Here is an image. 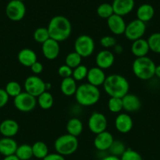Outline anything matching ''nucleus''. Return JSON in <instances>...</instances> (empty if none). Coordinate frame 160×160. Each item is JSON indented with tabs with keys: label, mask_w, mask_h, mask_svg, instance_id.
<instances>
[{
	"label": "nucleus",
	"mask_w": 160,
	"mask_h": 160,
	"mask_svg": "<svg viewBox=\"0 0 160 160\" xmlns=\"http://www.w3.org/2000/svg\"><path fill=\"white\" fill-rule=\"evenodd\" d=\"M47 30L50 38L58 42H64L67 40L72 34V23L70 20L64 16H55L49 22Z\"/></svg>",
	"instance_id": "1"
},
{
	"label": "nucleus",
	"mask_w": 160,
	"mask_h": 160,
	"mask_svg": "<svg viewBox=\"0 0 160 160\" xmlns=\"http://www.w3.org/2000/svg\"><path fill=\"white\" fill-rule=\"evenodd\" d=\"M103 88L107 95L110 97L122 98L129 93L130 84L122 75L113 73L107 76Z\"/></svg>",
	"instance_id": "2"
},
{
	"label": "nucleus",
	"mask_w": 160,
	"mask_h": 160,
	"mask_svg": "<svg viewBox=\"0 0 160 160\" xmlns=\"http://www.w3.org/2000/svg\"><path fill=\"white\" fill-rule=\"evenodd\" d=\"M75 97L80 106L87 107L98 102L100 98V92L99 88L89 83H84L78 86Z\"/></svg>",
	"instance_id": "3"
},
{
	"label": "nucleus",
	"mask_w": 160,
	"mask_h": 160,
	"mask_svg": "<svg viewBox=\"0 0 160 160\" xmlns=\"http://www.w3.org/2000/svg\"><path fill=\"white\" fill-rule=\"evenodd\" d=\"M155 62L147 56L136 58L132 65L133 73L136 78L141 81H147L155 76Z\"/></svg>",
	"instance_id": "4"
},
{
	"label": "nucleus",
	"mask_w": 160,
	"mask_h": 160,
	"mask_svg": "<svg viewBox=\"0 0 160 160\" xmlns=\"http://www.w3.org/2000/svg\"><path fill=\"white\" fill-rule=\"evenodd\" d=\"M78 148V138L68 134L59 136L54 142V148L56 152L63 156L74 154Z\"/></svg>",
	"instance_id": "5"
},
{
	"label": "nucleus",
	"mask_w": 160,
	"mask_h": 160,
	"mask_svg": "<svg viewBox=\"0 0 160 160\" xmlns=\"http://www.w3.org/2000/svg\"><path fill=\"white\" fill-rule=\"evenodd\" d=\"M75 52L82 58H87L92 56L95 50V42L92 37L87 34L79 35L74 43Z\"/></svg>",
	"instance_id": "6"
},
{
	"label": "nucleus",
	"mask_w": 160,
	"mask_h": 160,
	"mask_svg": "<svg viewBox=\"0 0 160 160\" xmlns=\"http://www.w3.org/2000/svg\"><path fill=\"white\" fill-rule=\"evenodd\" d=\"M24 92L32 96L39 97L45 91V82L37 75H31L28 77L24 84Z\"/></svg>",
	"instance_id": "7"
},
{
	"label": "nucleus",
	"mask_w": 160,
	"mask_h": 160,
	"mask_svg": "<svg viewBox=\"0 0 160 160\" xmlns=\"http://www.w3.org/2000/svg\"><path fill=\"white\" fill-rule=\"evenodd\" d=\"M13 104L17 110L22 112H29L35 108L37 99L35 97L27 92H22L20 95L14 98Z\"/></svg>",
	"instance_id": "8"
},
{
	"label": "nucleus",
	"mask_w": 160,
	"mask_h": 160,
	"mask_svg": "<svg viewBox=\"0 0 160 160\" xmlns=\"http://www.w3.org/2000/svg\"><path fill=\"white\" fill-rule=\"evenodd\" d=\"M145 32V23L136 19L127 23L124 34L128 40L134 42L140 38H143V36L144 35Z\"/></svg>",
	"instance_id": "9"
},
{
	"label": "nucleus",
	"mask_w": 160,
	"mask_h": 160,
	"mask_svg": "<svg viewBox=\"0 0 160 160\" xmlns=\"http://www.w3.org/2000/svg\"><path fill=\"white\" fill-rule=\"evenodd\" d=\"M6 14L12 21H20L23 20L26 14V6L24 2L10 0L6 5Z\"/></svg>",
	"instance_id": "10"
},
{
	"label": "nucleus",
	"mask_w": 160,
	"mask_h": 160,
	"mask_svg": "<svg viewBox=\"0 0 160 160\" xmlns=\"http://www.w3.org/2000/svg\"><path fill=\"white\" fill-rule=\"evenodd\" d=\"M88 128L93 134H98L107 130L108 120L106 117L101 112H94L89 117Z\"/></svg>",
	"instance_id": "11"
},
{
	"label": "nucleus",
	"mask_w": 160,
	"mask_h": 160,
	"mask_svg": "<svg viewBox=\"0 0 160 160\" xmlns=\"http://www.w3.org/2000/svg\"><path fill=\"white\" fill-rule=\"evenodd\" d=\"M133 121L130 115L126 112L118 114L115 120V128L121 134H127L133 129Z\"/></svg>",
	"instance_id": "12"
},
{
	"label": "nucleus",
	"mask_w": 160,
	"mask_h": 160,
	"mask_svg": "<svg viewBox=\"0 0 160 160\" xmlns=\"http://www.w3.org/2000/svg\"><path fill=\"white\" fill-rule=\"evenodd\" d=\"M113 135L108 131H105L104 132L96 134V137L93 140V145L96 149L100 152L108 151L111 145L114 142Z\"/></svg>",
	"instance_id": "13"
},
{
	"label": "nucleus",
	"mask_w": 160,
	"mask_h": 160,
	"mask_svg": "<svg viewBox=\"0 0 160 160\" xmlns=\"http://www.w3.org/2000/svg\"><path fill=\"white\" fill-rule=\"evenodd\" d=\"M97 67L102 70L111 68L115 62V56L110 50L104 49L99 52L95 58Z\"/></svg>",
	"instance_id": "14"
},
{
	"label": "nucleus",
	"mask_w": 160,
	"mask_h": 160,
	"mask_svg": "<svg viewBox=\"0 0 160 160\" xmlns=\"http://www.w3.org/2000/svg\"><path fill=\"white\" fill-rule=\"evenodd\" d=\"M107 24L111 32L115 35H122L125 33L126 23L121 16L113 14L107 20Z\"/></svg>",
	"instance_id": "15"
},
{
	"label": "nucleus",
	"mask_w": 160,
	"mask_h": 160,
	"mask_svg": "<svg viewBox=\"0 0 160 160\" xmlns=\"http://www.w3.org/2000/svg\"><path fill=\"white\" fill-rule=\"evenodd\" d=\"M60 44L56 41L50 38L42 45V52L48 60L56 59L60 54Z\"/></svg>",
	"instance_id": "16"
},
{
	"label": "nucleus",
	"mask_w": 160,
	"mask_h": 160,
	"mask_svg": "<svg viewBox=\"0 0 160 160\" xmlns=\"http://www.w3.org/2000/svg\"><path fill=\"white\" fill-rule=\"evenodd\" d=\"M111 6L114 14L123 17L133 11L134 8V0H113Z\"/></svg>",
	"instance_id": "17"
},
{
	"label": "nucleus",
	"mask_w": 160,
	"mask_h": 160,
	"mask_svg": "<svg viewBox=\"0 0 160 160\" xmlns=\"http://www.w3.org/2000/svg\"><path fill=\"white\" fill-rule=\"evenodd\" d=\"M107 76L105 75L104 70L99 67H95L89 69L87 73V83L98 88L99 86L103 85Z\"/></svg>",
	"instance_id": "18"
},
{
	"label": "nucleus",
	"mask_w": 160,
	"mask_h": 160,
	"mask_svg": "<svg viewBox=\"0 0 160 160\" xmlns=\"http://www.w3.org/2000/svg\"><path fill=\"white\" fill-rule=\"evenodd\" d=\"M122 100L123 110L127 112H134L139 110L141 107V102L139 97L133 94L128 93L125 95Z\"/></svg>",
	"instance_id": "19"
},
{
	"label": "nucleus",
	"mask_w": 160,
	"mask_h": 160,
	"mask_svg": "<svg viewBox=\"0 0 160 160\" xmlns=\"http://www.w3.org/2000/svg\"><path fill=\"white\" fill-rule=\"evenodd\" d=\"M19 131V124L16 120L6 119L0 123V134L6 138H12Z\"/></svg>",
	"instance_id": "20"
},
{
	"label": "nucleus",
	"mask_w": 160,
	"mask_h": 160,
	"mask_svg": "<svg viewBox=\"0 0 160 160\" xmlns=\"http://www.w3.org/2000/svg\"><path fill=\"white\" fill-rule=\"evenodd\" d=\"M17 142L12 138H3L0 139V154L5 157L15 155L17 149Z\"/></svg>",
	"instance_id": "21"
},
{
	"label": "nucleus",
	"mask_w": 160,
	"mask_h": 160,
	"mask_svg": "<svg viewBox=\"0 0 160 160\" xmlns=\"http://www.w3.org/2000/svg\"><path fill=\"white\" fill-rule=\"evenodd\" d=\"M17 59L19 62L24 67H31L37 60V55L34 50L31 48H23L17 54Z\"/></svg>",
	"instance_id": "22"
},
{
	"label": "nucleus",
	"mask_w": 160,
	"mask_h": 160,
	"mask_svg": "<svg viewBox=\"0 0 160 160\" xmlns=\"http://www.w3.org/2000/svg\"><path fill=\"white\" fill-rule=\"evenodd\" d=\"M148 43L146 39L140 38L133 42L131 45V52L136 58L147 56L149 52Z\"/></svg>",
	"instance_id": "23"
},
{
	"label": "nucleus",
	"mask_w": 160,
	"mask_h": 160,
	"mask_svg": "<svg viewBox=\"0 0 160 160\" xmlns=\"http://www.w3.org/2000/svg\"><path fill=\"white\" fill-rule=\"evenodd\" d=\"M155 15V9L153 6L150 4H142L137 8L136 10V17L137 20L146 23L153 18Z\"/></svg>",
	"instance_id": "24"
},
{
	"label": "nucleus",
	"mask_w": 160,
	"mask_h": 160,
	"mask_svg": "<svg viewBox=\"0 0 160 160\" xmlns=\"http://www.w3.org/2000/svg\"><path fill=\"white\" fill-rule=\"evenodd\" d=\"M60 88H61V91L63 95L70 97L75 95L77 88H78V85L76 84V81L71 77V78L63 79L61 81Z\"/></svg>",
	"instance_id": "25"
},
{
	"label": "nucleus",
	"mask_w": 160,
	"mask_h": 160,
	"mask_svg": "<svg viewBox=\"0 0 160 160\" xmlns=\"http://www.w3.org/2000/svg\"><path fill=\"white\" fill-rule=\"evenodd\" d=\"M67 134L74 137H78L83 131V123L78 118H71L66 124Z\"/></svg>",
	"instance_id": "26"
},
{
	"label": "nucleus",
	"mask_w": 160,
	"mask_h": 160,
	"mask_svg": "<svg viewBox=\"0 0 160 160\" xmlns=\"http://www.w3.org/2000/svg\"><path fill=\"white\" fill-rule=\"evenodd\" d=\"M32 152L33 157H35L36 159H43L47 155L49 154V148L46 144L43 142H35L32 145Z\"/></svg>",
	"instance_id": "27"
},
{
	"label": "nucleus",
	"mask_w": 160,
	"mask_h": 160,
	"mask_svg": "<svg viewBox=\"0 0 160 160\" xmlns=\"http://www.w3.org/2000/svg\"><path fill=\"white\" fill-rule=\"evenodd\" d=\"M54 103V99L51 93L49 92H44L41 94L39 97H37V105L42 109H51Z\"/></svg>",
	"instance_id": "28"
},
{
	"label": "nucleus",
	"mask_w": 160,
	"mask_h": 160,
	"mask_svg": "<svg viewBox=\"0 0 160 160\" xmlns=\"http://www.w3.org/2000/svg\"><path fill=\"white\" fill-rule=\"evenodd\" d=\"M15 156L20 160H30L33 157L31 145L28 144L18 145Z\"/></svg>",
	"instance_id": "29"
},
{
	"label": "nucleus",
	"mask_w": 160,
	"mask_h": 160,
	"mask_svg": "<svg viewBox=\"0 0 160 160\" xmlns=\"http://www.w3.org/2000/svg\"><path fill=\"white\" fill-rule=\"evenodd\" d=\"M126 147L125 145L120 140H114L112 145L108 150L109 152L110 155L114 156H117V157H121L124 152L126 150Z\"/></svg>",
	"instance_id": "30"
},
{
	"label": "nucleus",
	"mask_w": 160,
	"mask_h": 160,
	"mask_svg": "<svg viewBox=\"0 0 160 160\" xmlns=\"http://www.w3.org/2000/svg\"><path fill=\"white\" fill-rule=\"evenodd\" d=\"M147 41L150 51L160 54V33H153L149 36Z\"/></svg>",
	"instance_id": "31"
},
{
	"label": "nucleus",
	"mask_w": 160,
	"mask_h": 160,
	"mask_svg": "<svg viewBox=\"0 0 160 160\" xmlns=\"http://www.w3.org/2000/svg\"><path fill=\"white\" fill-rule=\"evenodd\" d=\"M97 14L100 18L108 20L110 17L114 14V10H113L111 4L107 2L100 4L97 9Z\"/></svg>",
	"instance_id": "32"
},
{
	"label": "nucleus",
	"mask_w": 160,
	"mask_h": 160,
	"mask_svg": "<svg viewBox=\"0 0 160 160\" xmlns=\"http://www.w3.org/2000/svg\"><path fill=\"white\" fill-rule=\"evenodd\" d=\"M82 59L83 58L78 53L74 51L67 55L64 62H65V65H67V67H69L73 70V69L76 68L77 67L81 65Z\"/></svg>",
	"instance_id": "33"
},
{
	"label": "nucleus",
	"mask_w": 160,
	"mask_h": 160,
	"mask_svg": "<svg viewBox=\"0 0 160 160\" xmlns=\"http://www.w3.org/2000/svg\"><path fill=\"white\" fill-rule=\"evenodd\" d=\"M5 91L9 97H17L22 92L21 85L15 81H11L6 84Z\"/></svg>",
	"instance_id": "34"
},
{
	"label": "nucleus",
	"mask_w": 160,
	"mask_h": 160,
	"mask_svg": "<svg viewBox=\"0 0 160 160\" xmlns=\"http://www.w3.org/2000/svg\"><path fill=\"white\" fill-rule=\"evenodd\" d=\"M108 108L112 113H120L121 111L123 110L122 98L110 97L108 102Z\"/></svg>",
	"instance_id": "35"
},
{
	"label": "nucleus",
	"mask_w": 160,
	"mask_h": 160,
	"mask_svg": "<svg viewBox=\"0 0 160 160\" xmlns=\"http://www.w3.org/2000/svg\"><path fill=\"white\" fill-rule=\"evenodd\" d=\"M33 38L36 42L40 44H43L50 39V34H49L47 28H39L33 33Z\"/></svg>",
	"instance_id": "36"
},
{
	"label": "nucleus",
	"mask_w": 160,
	"mask_h": 160,
	"mask_svg": "<svg viewBox=\"0 0 160 160\" xmlns=\"http://www.w3.org/2000/svg\"><path fill=\"white\" fill-rule=\"evenodd\" d=\"M88 70L89 69L84 65H79L76 68L73 69L72 71V78L75 80V81H81L83 80L86 79L87 77Z\"/></svg>",
	"instance_id": "37"
},
{
	"label": "nucleus",
	"mask_w": 160,
	"mask_h": 160,
	"mask_svg": "<svg viewBox=\"0 0 160 160\" xmlns=\"http://www.w3.org/2000/svg\"><path fill=\"white\" fill-rule=\"evenodd\" d=\"M121 160H143L142 156L139 152L132 148H127L124 152L123 154L121 156Z\"/></svg>",
	"instance_id": "38"
},
{
	"label": "nucleus",
	"mask_w": 160,
	"mask_h": 160,
	"mask_svg": "<svg viewBox=\"0 0 160 160\" xmlns=\"http://www.w3.org/2000/svg\"><path fill=\"white\" fill-rule=\"evenodd\" d=\"M100 45L102 47L104 48H114L115 45L117 44V40L115 37L110 35L104 36L100 38Z\"/></svg>",
	"instance_id": "39"
},
{
	"label": "nucleus",
	"mask_w": 160,
	"mask_h": 160,
	"mask_svg": "<svg viewBox=\"0 0 160 160\" xmlns=\"http://www.w3.org/2000/svg\"><path fill=\"white\" fill-rule=\"evenodd\" d=\"M72 68H70L69 67H67V65L64 64V65H61V67L58 68L57 73L61 78H62L63 79L67 78H71L72 76Z\"/></svg>",
	"instance_id": "40"
},
{
	"label": "nucleus",
	"mask_w": 160,
	"mask_h": 160,
	"mask_svg": "<svg viewBox=\"0 0 160 160\" xmlns=\"http://www.w3.org/2000/svg\"><path fill=\"white\" fill-rule=\"evenodd\" d=\"M31 72L34 73L35 75L40 74L42 71H43V65H42V62H39V61H36L35 62L32 64L30 67Z\"/></svg>",
	"instance_id": "41"
},
{
	"label": "nucleus",
	"mask_w": 160,
	"mask_h": 160,
	"mask_svg": "<svg viewBox=\"0 0 160 160\" xmlns=\"http://www.w3.org/2000/svg\"><path fill=\"white\" fill-rule=\"evenodd\" d=\"M9 96L5 89L0 88V108H3L7 104L8 101H9Z\"/></svg>",
	"instance_id": "42"
},
{
	"label": "nucleus",
	"mask_w": 160,
	"mask_h": 160,
	"mask_svg": "<svg viewBox=\"0 0 160 160\" xmlns=\"http://www.w3.org/2000/svg\"><path fill=\"white\" fill-rule=\"evenodd\" d=\"M42 160H65L64 156L58 153H49Z\"/></svg>",
	"instance_id": "43"
},
{
	"label": "nucleus",
	"mask_w": 160,
	"mask_h": 160,
	"mask_svg": "<svg viewBox=\"0 0 160 160\" xmlns=\"http://www.w3.org/2000/svg\"><path fill=\"white\" fill-rule=\"evenodd\" d=\"M114 51H115V52L116 53V54L119 55V54H121L122 52H123V48H122V45L117 43L114 46Z\"/></svg>",
	"instance_id": "44"
},
{
	"label": "nucleus",
	"mask_w": 160,
	"mask_h": 160,
	"mask_svg": "<svg viewBox=\"0 0 160 160\" xmlns=\"http://www.w3.org/2000/svg\"><path fill=\"white\" fill-rule=\"evenodd\" d=\"M101 160H121L120 158L117 157V156H111V155H108V156L104 157Z\"/></svg>",
	"instance_id": "45"
},
{
	"label": "nucleus",
	"mask_w": 160,
	"mask_h": 160,
	"mask_svg": "<svg viewBox=\"0 0 160 160\" xmlns=\"http://www.w3.org/2000/svg\"><path fill=\"white\" fill-rule=\"evenodd\" d=\"M155 76H156L157 78L160 79V65L156 66V67H155Z\"/></svg>",
	"instance_id": "46"
},
{
	"label": "nucleus",
	"mask_w": 160,
	"mask_h": 160,
	"mask_svg": "<svg viewBox=\"0 0 160 160\" xmlns=\"http://www.w3.org/2000/svg\"><path fill=\"white\" fill-rule=\"evenodd\" d=\"M3 160H20L15 155L13 156H6V157H4Z\"/></svg>",
	"instance_id": "47"
},
{
	"label": "nucleus",
	"mask_w": 160,
	"mask_h": 160,
	"mask_svg": "<svg viewBox=\"0 0 160 160\" xmlns=\"http://www.w3.org/2000/svg\"><path fill=\"white\" fill-rule=\"evenodd\" d=\"M51 87H52V85H51V84H50V83L45 82V91H46V92H48L49 90H50Z\"/></svg>",
	"instance_id": "48"
},
{
	"label": "nucleus",
	"mask_w": 160,
	"mask_h": 160,
	"mask_svg": "<svg viewBox=\"0 0 160 160\" xmlns=\"http://www.w3.org/2000/svg\"><path fill=\"white\" fill-rule=\"evenodd\" d=\"M18 1H20V2H24V0H18Z\"/></svg>",
	"instance_id": "49"
}]
</instances>
